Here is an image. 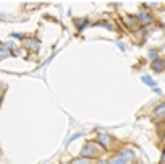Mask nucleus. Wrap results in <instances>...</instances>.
Wrapping results in <instances>:
<instances>
[{
    "label": "nucleus",
    "mask_w": 165,
    "mask_h": 164,
    "mask_svg": "<svg viewBox=\"0 0 165 164\" xmlns=\"http://www.w3.org/2000/svg\"><path fill=\"white\" fill-rule=\"evenodd\" d=\"M136 18H138L139 21H142L144 25H149L150 21H152V18H150V16L147 15V13H144V11H139V13H138V16H136Z\"/></svg>",
    "instance_id": "obj_6"
},
{
    "label": "nucleus",
    "mask_w": 165,
    "mask_h": 164,
    "mask_svg": "<svg viewBox=\"0 0 165 164\" xmlns=\"http://www.w3.org/2000/svg\"><path fill=\"white\" fill-rule=\"evenodd\" d=\"M8 54H10V49L7 47V46H2V44H0V60L5 59V57L8 55Z\"/></svg>",
    "instance_id": "obj_9"
},
{
    "label": "nucleus",
    "mask_w": 165,
    "mask_h": 164,
    "mask_svg": "<svg viewBox=\"0 0 165 164\" xmlns=\"http://www.w3.org/2000/svg\"><path fill=\"white\" fill-rule=\"evenodd\" d=\"M96 26H102V28H107V30H112V25L105 23V21H100V23H96Z\"/></svg>",
    "instance_id": "obj_14"
},
{
    "label": "nucleus",
    "mask_w": 165,
    "mask_h": 164,
    "mask_svg": "<svg viewBox=\"0 0 165 164\" xmlns=\"http://www.w3.org/2000/svg\"><path fill=\"white\" fill-rule=\"evenodd\" d=\"M100 149H102V145H97L94 141H88V145H84L83 149H81V156L83 158H94L100 153Z\"/></svg>",
    "instance_id": "obj_1"
},
{
    "label": "nucleus",
    "mask_w": 165,
    "mask_h": 164,
    "mask_svg": "<svg viewBox=\"0 0 165 164\" xmlns=\"http://www.w3.org/2000/svg\"><path fill=\"white\" fill-rule=\"evenodd\" d=\"M97 164H109V162H104V161H100V162H97Z\"/></svg>",
    "instance_id": "obj_18"
},
{
    "label": "nucleus",
    "mask_w": 165,
    "mask_h": 164,
    "mask_svg": "<svg viewBox=\"0 0 165 164\" xmlns=\"http://www.w3.org/2000/svg\"><path fill=\"white\" fill-rule=\"evenodd\" d=\"M142 81H144L146 84H149L150 88H155V86H157V83H155V81L152 80V78H150V76H147V75L142 76Z\"/></svg>",
    "instance_id": "obj_8"
},
{
    "label": "nucleus",
    "mask_w": 165,
    "mask_h": 164,
    "mask_svg": "<svg viewBox=\"0 0 165 164\" xmlns=\"http://www.w3.org/2000/svg\"><path fill=\"white\" fill-rule=\"evenodd\" d=\"M80 137H83V132H76L75 135H71V138H68V141H67V145H70L73 140H76V138H80Z\"/></svg>",
    "instance_id": "obj_13"
},
{
    "label": "nucleus",
    "mask_w": 165,
    "mask_h": 164,
    "mask_svg": "<svg viewBox=\"0 0 165 164\" xmlns=\"http://www.w3.org/2000/svg\"><path fill=\"white\" fill-rule=\"evenodd\" d=\"M162 164H165V151H163V154H162Z\"/></svg>",
    "instance_id": "obj_17"
},
{
    "label": "nucleus",
    "mask_w": 165,
    "mask_h": 164,
    "mask_svg": "<svg viewBox=\"0 0 165 164\" xmlns=\"http://www.w3.org/2000/svg\"><path fill=\"white\" fill-rule=\"evenodd\" d=\"M71 164H89V158H83V156H81L80 159H75Z\"/></svg>",
    "instance_id": "obj_11"
},
{
    "label": "nucleus",
    "mask_w": 165,
    "mask_h": 164,
    "mask_svg": "<svg viewBox=\"0 0 165 164\" xmlns=\"http://www.w3.org/2000/svg\"><path fill=\"white\" fill-rule=\"evenodd\" d=\"M11 36L15 38V39H24V36H23V34H20V33H13Z\"/></svg>",
    "instance_id": "obj_16"
},
{
    "label": "nucleus",
    "mask_w": 165,
    "mask_h": 164,
    "mask_svg": "<svg viewBox=\"0 0 165 164\" xmlns=\"http://www.w3.org/2000/svg\"><path fill=\"white\" fill-rule=\"evenodd\" d=\"M152 70H154V72H163V70H165V60L163 59L152 60Z\"/></svg>",
    "instance_id": "obj_3"
},
{
    "label": "nucleus",
    "mask_w": 165,
    "mask_h": 164,
    "mask_svg": "<svg viewBox=\"0 0 165 164\" xmlns=\"http://www.w3.org/2000/svg\"><path fill=\"white\" fill-rule=\"evenodd\" d=\"M118 156H120V158H123L128 162V161H131L134 158V151H131V149H123V151L118 153Z\"/></svg>",
    "instance_id": "obj_5"
},
{
    "label": "nucleus",
    "mask_w": 165,
    "mask_h": 164,
    "mask_svg": "<svg viewBox=\"0 0 165 164\" xmlns=\"http://www.w3.org/2000/svg\"><path fill=\"white\" fill-rule=\"evenodd\" d=\"M154 114L157 117H162V116H165V102H162V104H159L157 107L154 109Z\"/></svg>",
    "instance_id": "obj_7"
},
{
    "label": "nucleus",
    "mask_w": 165,
    "mask_h": 164,
    "mask_svg": "<svg viewBox=\"0 0 165 164\" xmlns=\"http://www.w3.org/2000/svg\"><path fill=\"white\" fill-rule=\"evenodd\" d=\"M163 141H165V135H163Z\"/></svg>",
    "instance_id": "obj_19"
},
{
    "label": "nucleus",
    "mask_w": 165,
    "mask_h": 164,
    "mask_svg": "<svg viewBox=\"0 0 165 164\" xmlns=\"http://www.w3.org/2000/svg\"><path fill=\"white\" fill-rule=\"evenodd\" d=\"M109 164H126V161L123 159V158H120V156H117L115 159H112Z\"/></svg>",
    "instance_id": "obj_12"
},
{
    "label": "nucleus",
    "mask_w": 165,
    "mask_h": 164,
    "mask_svg": "<svg viewBox=\"0 0 165 164\" xmlns=\"http://www.w3.org/2000/svg\"><path fill=\"white\" fill-rule=\"evenodd\" d=\"M24 46H26L28 49H31V51H37L39 46H41V42L36 41L34 38H31V39H24Z\"/></svg>",
    "instance_id": "obj_4"
},
{
    "label": "nucleus",
    "mask_w": 165,
    "mask_h": 164,
    "mask_svg": "<svg viewBox=\"0 0 165 164\" xmlns=\"http://www.w3.org/2000/svg\"><path fill=\"white\" fill-rule=\"evenodd\" d=\"M97 140H99V143L102 145V148H109V146H110V143H112L110 135H107V133H99Z\"/></svg>",
    "instance_id": "obj_2"
},
{
    "label": "nucleus",
    "mask_w": 165,
    "mask_h": 164,
    "mask_svg": "<svg viewBox=\"0 0 165 164\" xmlns=\"http://www.w3.org/2000/svg\"><path fill=\"white\" fill-rule=\"evenodd\" d=\"M149 57H150V59H157V51H155V49H150V51H149Z\"/></svg>",
    "instance_id": "obj_15"
},
{
    "label": "nucleus",
    "mask_w": 165,
    "mask_h": 164,
    "mask_svg": "<svg viewBox=\"0 0 165 164\" xmlns=\"http://www.w3.org/2000/svg\"><path fill=\"white\" fill-rule=\"evenodd\" d=\"M75 25H76L78 30H83V28H84V26H88L89 23H88V20H76V21H75Z\"/></svg>",
    "instance_id": "obj_10"
}]
</instances>
